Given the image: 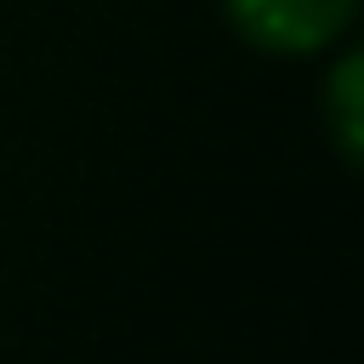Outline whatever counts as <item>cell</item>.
Here are the masks:
<instances>
[{
    "instance_id": "cell-1",
    "label": "cell",
    "mask_w": 364,
    "mask_h": 364,
    "mask_svg": "<svg viewBox=\"0 0 364 364\" xmlns=\"http://www.w3.org/2000/svg\"><path fill=\"white\" fill-rule=\"evenodd\" d=\"M222 6L250 46L284 51V57L330 46L358 11V0H222Z\"/></svg>"
},
{
    "instance_id": "cell-2",
    "label": "cell",
    "mask_w": 364,
    "mask_h": 364,
    "mask_svg": "<svg viewBox=\"0 0 364 364\" xmlns=\"http://www.w3.org/2000/svg\"><path fill=\"white\" fill-rule=\"evenodd\" d=\"M358 57L347 51L341 63H336V74H330V97H324V114H330V136H336V148H341V159L347 165H358L364 159V119H358Z\"/></svg>"
}]
</instances>
